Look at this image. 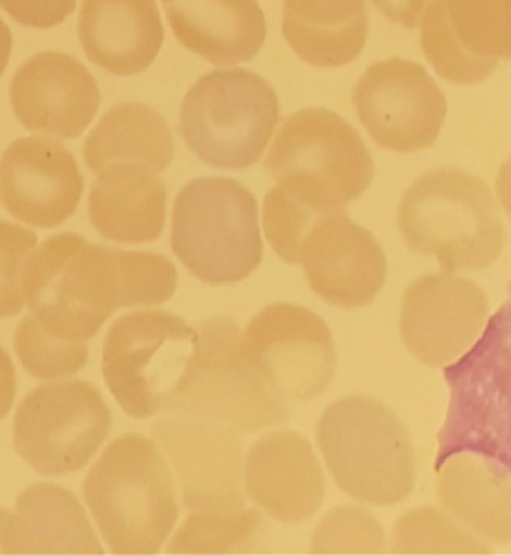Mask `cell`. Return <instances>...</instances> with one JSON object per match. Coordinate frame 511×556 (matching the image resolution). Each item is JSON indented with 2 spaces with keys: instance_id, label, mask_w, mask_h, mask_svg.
Segmentation results:
<instances>
[{
  "instance_id": "cell-8",
  "label": "cell",
  "mask_w": 511,
  "mask_h": 556,
  "mask_svg": "<svg viewBox=\"0 0 511 556\" xmlns=\"http://www.w3.org/2000/svg\"><path fill=\"white\" fill-rule=\"evenodd\" d=\"M163 413L196 415L239 432L281 426L289 404L261 378L241 345V328L230 317H211L196 326V352L180 391Z\"/></svg>"
},
{
  "instance_id": "cell-33",
  "label": "cell",
  "mask_w": 511,
  "mask_h": 556,
  "mask_svg": "<svg viewBox=\"0 0 511 556\" xmlns=\"http://www.w3.org/2000/svg\"><path fill=\"white\" fill-rule=\"evenodd\" d=\"M35 245L33 230L0 219V317H13L24 306L22 269Z\"/></svg>"
},
{
  "instance_id": "cell-17",
  "label": "cell",
  "mask_w": 511,
  "mask_h": 556,
  "mask_svg": "<svg viewBox=\"0 0 511 556\" xmlns=\"http://www.w3.org/2000/svg\"><path fill=\"white\" fill-rule=\"evenodd\" d=\"M298 263L309 287L324 302L346 311L370 304L387 276V258L376 237L344 213L313 222Z\"/></svg>"
},
{
  "instance_id": "cell-11",
  "label": "cell",
  "mask_w": 511,
  "mask_h": 556,
  "mask_svg": "<svg viewBox=\"0 0 511 556\" xmlns=\"http://www.w3.org/2000/svg\"><path fill=\"white\" fill-rule=\"evenodd\" d=\"M507 306L487 326L485 339L444 376L452 387V402L444 430L439 432V456L444 458L459 450H476L507 467L509 452V337Z\"/></svg>"
},
{
  "instance_id": "cell-27",
  "label": "cell",
  "mask_w": 511,
  "mask_h": 556,
  "mask_svg": "<svg viewBox=\"0 0 511 556\" xmlns=\"http://www.w3.org/2000/svg\"><path fill=\"white\" fill-rule=\"evenodd\" d=\"M263 532V517L254 508L217 513L196 510L170 539V554H228L248 549Z\"/></svg>"
},
{
  "instance_id": "cell-2",
  "label": "cell",
  "mask_w": 511,
  "mask_h": 556,
  "mask_svg": "<svg viewBox=\"0 0 511 556\" xmlns=\"http://www.w3.org/2000/svg\"><path fill=\"white\" fill-rule=\"evenodd\" d=\"M83 500L113 554H157L178 521V493L159 445L113 439L83 480Z\"/></svg>"
},
{
  "instance_id": "cell-21",
  "label": "cell",
  "mask_w": 511,
  "mask_h": 556,
  "mask_svg": "<svg viewBox=\"0 0 511 556\" xmlns=\"http://www.w3.org/2000/svg\"><path fill=\"white\" fill-rule=\"evenodd\" d=\"M2 554H102L76 495L52 482L26 486L13 510L0 506Z\"/></svg>"
},
{
  "instance_id": "cell-20",
  "label": "cell",
  "mask_w": 511,
  "mask_h": 556,
  "mask_svg": "<svg viewBox=\"0 0 511 556\" xmlns=\"http://www.w3.org/2000/svg\"><path fill=\"white\" fill-rule=\"evenodd\" d=\"M244 493L272 519L300 523L311 519L326 495L317 454L298 430H272L244 452Z\"/></svg>"
},
{
  "instance_id": "cell-30",
  "label": "cell",
  "mask_w": 511,
  "mask_h": 556,
  "mask_svg": "<svg viewBox=\"0 0 511 556\" xmlns=\"http://www.w3.org/2000/svg\"><path fill=\"white\" fill-rule=\"evenodd\" d=\"M15 352L33 378L54 380L76 374L89 356L87 341H67L46 332L30 315H24L15 328Z\"/></svg>"
},
{
  "instance_id": "cell-7",
  "label": "cell",
  "mask_w": 511,
  "mask_h": 556,
  "mask_svg": "<svg viewBox=\"0 0 511 556\" xmlns=\"http://www.w3.org/2000/svg\"><path fill=\"white\" fill-rule=\"evenodd\" d=\"M281 106L272 85L250 70L202 74L180 102L187 148L217 169L252 165L272 139Z\"/></svg>"
},
{
  "instance_id": "cell-29",
  "label": "cell",
  "mask_w": 511,
  "mask_h": 556,
  "mask_svg": "<svg viewBox=\"0 0 511 556\" xmlns=\"http://www.w3.org/2000/svg\"><path fill=\"white\" fill-rule=\"evenodd\" d=\"M396 554H489L491 547L472 536L446 510L420 506L398 517L394 526Z\"/></svg>"
},
{
  "instance_id": "cell-26",
  "label": "cell",
  "mask_w": 511,
  "mask_h": 556,
  "mask_svg": "<svg viewBox=\"0 0 511 556\" xmlns=\"http://www.w3.org/2000/svg\"><path fill=\"white\" fill-rule=\"evenodd\" d=\"M83 159L94 174L115 161H137L163 172L174 159V139L157 109L144 102H122L91 128L83 143Z\"/></svg>"
},
{
  "instance_id": "cell-22",
  "label": "cell",
  "mask_w": 511,
  "mask_h": 556,
  "mask_svg": "<svg viewBox=\"0 0 511 556\" xmlns=\"http://www.w3.org/2000/svg\"><path fill=\"white\" fill-rule=\"evenodd\" d=\"M78 41L85 56L109 74L148 70L163 46L157 0H80Z\"/></svg>"
},
{
  "instance_id": "cell-28",
  "label": "cell",
  "mask_w": 511,
  "mask_h": 556,
  "mask_svg": "<svg viewBox=\"0 0 511 556\" xmlns=\"http://www.w3.org/2000/svg\"><path fill=\"white\" fill-rule=\"evenodd\" d=\"M281 33L304 63L313 67H341L363 52L367 39V11L339 26H315L283 9Z\"/></svg>"
},
{
  "instance_id": "cell-18",
  "label": "cell",
  "mask_w": 511,
  "mask_h": 556,
  "mask_svg": "<svg viewBox=\"0 0 511 556\" xmlns=\"http://www.w3.org/2000/svg\"><path fill=\"white\" fill-rule=\"evenodd\" d=\"M83 174L59 141L20 137L0 156V200L11 217L37 226H61L83 195Z\"/></svg>"
},
{
  "instance_id": "cell-25",
  "label": "cell",
  "mask_w": 511,
  "mask_h": 556,
  "mask_svg": "<svg viewBox=\"0 0 511 556\" xmlns=\"http://www.w3.org/2000/svg\"><path fill=\"white\" fill-rule=\"evenodd\" d=\"M437 500L444 510L489 541H509L507 467L472 454H452L437 467Z\"/></svg>"
},
{
  "instance_id": "cell-24",
  "label": "cell",
  "mask_w": 511,
  "mask_h": 556,
  "mask_svg": "<svg viewBox=\"0 0 511 556\" xmlns=\"http://www.w3.org/2000/svg\"><path fill=\"white\" fill-rule=\"evenodd\" d=\"M174 37L204 61L228 67L250 61L265 41L257 0H161Z\"/></svg>"
},
{
  "instance_id": "cell-9",
  "label": "cell",
  "mask_w": 511,
  "mask_h": 556,
  "mask_svg": "<svg viewBox=\"0 0 511 556\" xmlns=\"http://www.w3.org/2000/svg\"><path fill=\"white\" fill-rule=\"evenodd\" d=\"M196 352V328L170 311H130L107 330L102 376L120 404L148 419L165 410L180 391Z\"/></svg>"
},
{
  "instance_id": "cell-6",
  "label": "cell",
  "mask_w": 511,
  "mask_h": 556,
  "mask_svg": "<svg viewBox=\"0 0 511 556\" xmlns=\"http://www.w3.org/2000/svg\"><path fill=\"white\" fill-rule=\"evenodd\" d=\"M170 245L207 285H233L250 276L263 256L257 200L233 178H194L174 200Z\"/></svg>"
},
{
  "instance_id": "cell-37",
  "label": "cell",
  "mask_w": 511,
  "mask_h": 556,
  "mask_svg": "<svg viewBox=\"0 0 511 556\" xmlns=\"http://www.w3.org/2000/svg\"><path fill=\"white\" fill-rule=\"evenodd\" d=\"M15 391H17L15 367H13L7 350L0 345V419H4V415L11 410Z\"/></svg>"
},
{
  "instance_id": "cell-32",
  "label": "cell",
  "mask_w": 511,
  "mask_h": 556,
  "mask_svg": "<svg viewBox=\"0 0 511 556\" xmlns=\"http://www.w3.org/2000/svg\"><path fill=\"white\" fill-rule=\"evenodd\" d=\"M322 213L298 202L278 185L265 193L263 200V230L272 250L289 265L298 263L300 245L307 230Z\"/></svg>"
},
{
  "instance_id": "cell-31",
  "label": "cell",
  "mask_w": 511,
  "mask_h": 556,
  "mask_svg": "<svg viewBox=\"0 0 511 556\" xmlns=\"http://www.w3.org/2000/svg\"><path fill=\"white\" fill-rule=\"evenodd\" d=\"M387 534L381 521L361 506H337L326 513L311 534L313 554H381Z\"/></svg>"
},
{
  "instance_id": "cell-34",
  "label": "cell",
  "mask_w": 511,
  "mask_h": 556,
  "mask_svg": "<svg viewBox=\"0 0 511 556\" xmlns=\"http://www.w3.org/2000/svg\"><path fill=\"white\" fill-rule=\"evenodd\" d=\"M283 9L307 24L339 26L365 11V0H283Z\"/></svg>"
},
{
  "instance_id": "cell-13",
  "label": "cell",
  "mask_w": 511,
  "mask_h": 556,
  "mask_svg": "<svg viewBox=\"0 0 511 556\" xmlns=\"http://www.w3.org/2000/svg\"><path fill=\"white\" fill-rule=\"evenodd\" d=\"M150 432L189 510L217 513L246 506L239 430L207 417L167 413L152 424Z\"/></svg>"
},
{
  "instance_id": "cell-14",
  "label": "cell",
  "mask_w": 511,
  "mask_h": 556,
  "mask_svg": "<svg viewBox=\"0 0 511 556\" xmlns=\"http://www.w3.org/2000/svg\"><path fill=\"white\" fill-rule=\"evenodd\" d=\"M352 104L372 141L402 154L433 146L448 111L426 67L402 56L372 63L352 87Z\"/></svg>"
},
{
  "instance_id": "cell-15",
  "label": "cell",
  "mask_w": 511,
  "mask_h": 556,
  "mask_svg": "<svg viewBox=\"0 0 511 556\" xmlns=\"http://www.w3.org/2000/svg\"><path fill=\"white\" fill-rule=\"evenodd\" d=\"M417 28L433 70L450 83L474 85L511 52V0H428Z\"/></svg>"
},
{
  "instance_id": "cell-10",
  "label": "cell",
  "mask_w": 511,
  "mask_h": 556,
  "mask_svg": "<svg viewBox=\"0 0 511 556\" xmlns=\"http://www.w3.org/2000/svg\"><path fill=\"white\" fill-rule=\"evenodd\" d=\"M111 430V413L85 380L39 384L24 395L13 417V447L37 473L80 471Z\"/></svg>"
},
{
  "instance_id": "cell-12",
  "label": "cell",
  "mask_w": 511,
  "mask_h": 556,
  "mask_svg": "<svg viewBox=\"0 0 511 556\" xmlns=\"http://www.w3.org/2000/svg\"><path fill=\"white\" fill-rule=\"evenodd\" d=\"M241 345L267 387L285 402L320 395L337 369L326 321L300 304L263 306L241 330Z\"/></svg>"
},
{
  "instance_id": "cell-3",
  "label": "cell",
  "mask_w": 511,
  "mask_h": 556,
  "mask_svg": "<svg viewBox=\"0 0 511 556\" xmlns=\"http://www.w3.org/2000/svg\"><path fill=\"white\" fill-rule=\"evenodd\" d=\"M398 228L409 250L435 256L450 274L487 269L504 243L489 187L457 167L431 169L404 189Z\"/></svg>"
},
{
  "instance_id": "cell-16",
  "label": "cell",
  "mask_w": 511,
  "mask_h": 556,
  "mask_svg": "<svg viewBox=\"0 0 511 556\" xmlns=\"http://www.w3.org/2000/svg\"><path fill=\"white\" fill-rule=\"evenodd\" d=\"M487 313L489 300L476 282L450 271L424 274L402 293L400 337L417 361L448 365L478 341Z\"/></svg>"
},
{
  "instance_id": "cell-5",
  "label": "cell",
  "mask_w": 511,
  "mask_h": 556,
  "mask_svg": "<svg viewBox=\"0 0 511 556\" xmlns=\"http://www.w3.org/2000/svg\"><path fill=\"white\" fill-rule=\"evenodd\" d=\"M265 167L281 189L322 215L344 213L374 176L359 132L322 106H307L283 119Z\"/></svg>"
},
{
  "instance_id": "cell-35",
  "label": "cell",
  "mask_w": 511,
  "mask_h": 556,
  "mask_svg": "<svg viewBox=\"0 0 511 556\" xmlns=\"http://www.w3.org/2000/svg\"><path fill=\"white\" fill-rule=\"evenodd\" d=\"M0 9L28 28H52L70 17L76 0H0Z\"/></svg>"
},
{
  "instance_id": "cell-38",
  "label": "cell",
  "mask_w": 511,
  "mask_h": 556,
  "mask_svg": "<svg viewBox=\"0 0 511 556\" xmlns=\"http://www.w3.org/2000/svg\"><path fill=\"white\" fill-rule=\"evenodd\" d=\"M11 50H13V37H11V30H9L7 22L0 17V76L7 70V63L11 59Z\"/></svg>"
},
{
  "instance_id": "cell-36",
  "label": "cell",
  "mask_w": 511,
  "mask_h": 556,
  "mask_svg": "<svg viewBox=\"0 0 511 556\" xmlns=\"http://www.w3.org/2000/svg\"><path fill=\"white\" fill-rule=\"evenodd\" d=\"M428 0H372V4L391 22L402 24L404 28H415L422 9Z\"/></svg>"
},
{
  "instance_id": "cell-4",
  "label": "cell",
  "mask_w": 511,
  "mask_h": 556,
  "mask_svg": "<svg viewBox=\"0 0 511 556\" xmlns=\"http://www.w3.org/2000/svg\"><path fill=\"white\" fill-rule=\"evenodd\" d=\"M315 443L337 486L372 506H391L415 486V452L402 419L372 395H346L317 419Z\"/></svg>"
},
{
  "instance_id": "cell-19",
  "label": "cell",
  "mask_w": 511,
  "mask_h": 556,
  "mask_svg": "<svg viewBox=\"0 0 511 556\" xmlns=\"http://www.w3.org/2000/svg\"><path fill=\"white\" fill-rule=\"evenodd\" d=\"M9 98L26 130L57 139H76L100 106L91 72L74 56L50 50L33 54L17 67Z\"/></svg>"
},
{
  "instance_id": "cell-23",
  "label": "cell",
  "mask_w": 511,
  "mask_h": 556,
  "mask_svg": "<svg viewBox=\"0 0 511 556\" xmlns=\"http://www.w3.org/2000/svg\"><path fill=\"white\" fill-rule=\"evenodd\" d=\"M87 206L98 235L139 245L163 232L167 193L159 172L146 163L115 161L96 172Z\"/></svg>"
},
{
  "instance_id": "cell-1",
  "label": "cell",
  "mask_w": 511,
  "mask_h": 556,
  "mask_svg": "<svg viewBox=\"0 0 511 556\" xmlns=\"http://www.w3.org/2000/svg\"><path fill=\"white\" fill-rule=\"evenodd\" d=\"M176 282L178 271L170 258L96 245L76 232L48 237L22 269L30 317L67 341H89L117 308L170 300Z\"/></svg>"
}]
</instances>
